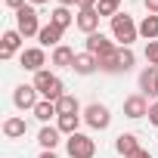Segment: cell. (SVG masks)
<instances>
[{
    "mask_svg": "<svg viewBox=\"0 0 158 158\" xmlns=\"http://www.w3.org/2000/svg\"><path fill=\"white\" fill-rule=\"evenodd\" d=\"M112 37L121 40V47H130V44L139 37V25L133 22L130 13H118V16H112Z\"/></svg>",
    "mask_w": 158,
    "mask_h": 158,
    "instance_id": "6da1fadb",
    "label": "cell"
},
{
    "mask_svg": "<svg viewBox=\"0 0 158 158\" xmlns=\"http://www.w3.org/2000/svg\"><path fill=\"white\" fill-rule=\"evenodd\" d=\"M34 87H37V93H40L44 99H50V102H59V99L65 96V84L59 81L56 74H50V71H37V74H34Z\"/></svg>",
    "mask_w": 158,
    "mask_h": 158,
    "instance_id": "7a4b0ae2",
    "label": "cell"
},
{
    "mask_svg": "<svg viewBox=\"0 0 158 158\" xmlns=\"http://www.w3.org/2000/svg\"><path fill=\"white\" fill-rule=\"evenodd\" d=\"M65 152H68V158H93L96 155V143L87 133H71L65 139Z\"/></svg>",
    "mask_w": 158,
    "mask_h": 158,
    "instance_id": "3957f363",
    "label": "cell"
},
{
    "mask_svg": "<svg viewBox=\"0 0 158 158\" xmlns=\"http://www.w3.org/2000/svg\"><path fill=\"white\" fill-rule=\"evenodd\" d=\"M16 28H19V34L22 37H37L40 34V22H37V10L28 3V6H22L19 13H16Z\"/></svg>",
    "mask_w": 158,
    "mask_h": 158,
    "instance_id": "277c9868",
    "label": "cell"
},
{
    "mask_svg": "<svg viewBox=\"0 0 158 158\" xmlns=\"http://www.w3.org/2000/svg\"><path fill=\"white\" fill-rule=\"evenodd\" d=\"M84 50H87V53H93L96 59H106V56H115L121 47H115V40H109L106 34H99V31H96V34H90V37L84 40Z\"/></svg>",
    "mask_w": 158,
    "mask_h": 158,
    "instance_id": "5b68a950",
    "label": "cell"
},
{
    "mask_svg": "<svg viewBox=\"0 0 158 158\" xmlns=\"http://www.w3.org/2000/svg\"><path fill=\"white\" fill-rule=\"evenodd\" d=\"M84 121H87L93 130H106V127L112 124V112H109V106H102V102H90V106L84 109Z\"/></svg>",
    "mask_w": 158,
    "mask_h": 158,
    "instance_id": "8992f818",
    "label": "cell"
},
{
    "mask_svg": "<svg viewBox=\"0 0 158 158\" xmlns=\"http://www.w3.org/2000/svg\"><path fill=\"white\" fill-rule=\"evenodd\" d=\"M19 62H22V68L25 71H44V65H47V53H44V47H28V50H22L19 53Z\"/></svg>",
    "mask_w": 158,
    "mask_h": 158,
    "instance_id": "52a82bcc",
    "label": "cell"
},
{
    "mask_svg": "<svg viewBox=\"0 0 158 158\" xmlns=\"http://www.w3.org/2000/svg\"><path fill=\"white\" fill-rule=\"evenodd\" d=\"M13 102H16V109H22V112H25V109L34 112V106L40 102V99H37V87H34V84H19V87L13 90Z\"/></svg>",
    "mask_w": 158,
    "mask_h": 158,
    "instance_id": "ba28073f",
    "label": "cell"
},
{
    "mask_svg": "<svg viewBox=\"0 0 158 158\" xmlns=\"http://www.w3.org/2000/svg\"><path fill=\"white\" fill-rule=\"evenodd\" d=\"M146 115H149V102H146L143 93H133V96L124 99V118L136 121V118H146Z\"/></svg>",
    "mask_w": 158,
    "mask_h": 158,
    "instance_id": "9c48e42d",
    "label": "cell"
},
{
    "mask_svg": "<svg viewBox=\"0 0 158 158\" xmlns=\"http://www.w3.org/2000/svg\"><path fill=\"white\" fill-rule=\"evenodd\" d=\"M139 93L143 96H158V68L155 65L139 71Z\"/></svg>",
    "mask_w": 158,
    "mask_h": 158,
    "instance_id": "30bf717a",
    "label": "cell"
},
{
    "mask_svg": "<svg viewBox=\"0 0 158 158\" xmlns=\"http://www.w3.org/2000/svg\"><path fill=\"white\" fill-rule=\"evenodd\" d=\"M99 19H102V16H99L96 10H81V13H77V19H74V25L90 37V34H96V31H99Z\"/></svg>",
    "mask_w": 158,
    "mask_h": 158,
    "instance_id": "8fae6325",
    "label": "cell"
},
{
    "mask_svg": "<svg viewBox=\"0 0 158 158\" xmlns=\"http://www.w3.org/2000/svg\"><path fill=\"white\" fill-rule=\"evenodd\" d=\"M19 50H22V34H19V28H10L3 34V44H0V59H13Z\"/></svg>",
    "mask_w": 158,
    "mask_h": 158,
    "instance_id": "7c38bea8",
    "label": "cell"
},
{
    "mask_svg": "<svg viewBox=\"0 0 158 158\" xmlns=\"http://www.w3.org/2000/svg\"><path fill=\"white\" fill-rule=\"evenodd\" d=\"M71 68H74V74H93V71H99V59L84 50V53L74 56V65H71Z\"/></svg>",
    "mask_w": 158,
    "mask_h": 158,
    "instance_id": "4fadbf2b",
    "label": "cell"
},
{
    "mask_svg": "<svg viewBox=\"0 0 158 158\" xmlns=\"http://www.w3.org/2000/svg\"><path fill=\"white\" fill-rule=\"evenodd\" d=\"M28 133V124H25V118H19V115H10L6 121H3V136L6 139H22Z\"/></svg>",
    "mask_w": 158,
    "mask_h": 158,
    "instance_id": "5bb4252c",
    "label": "cell"
},
{
    "mask_svg": "<svg viewBox=\"0 0 158 158\" xmlns=\"http://www.w3.org/2000/svg\"><path fill=\"white\" fill-rule=\"evenodd\" d=\"M74 50L71 47H65V44H59L56 50H53V56H50V65H56V68H71L74 65Z\"/></svg>",
    "mask_w": 158,
    "mask_h": 158,
    "instance_id": "9a60e30c",
    "label": "cell"
},
{
    "mask_svg": "<svg viewBox=\"0 0 158 158\" xmlns=\"http://www.w3.org/2000/svg\"><path fill=\"white\" fill-rule=\"evenodd\" d=\"M115 149H118L124 158H130V155H133L136 149H143V146H139V136H136V133H121V136L115 139Z\"/></svg>",
    "mask_w": 158,
    "mask_h": 158,
    "instance_id": "2e32d148",
    "label": "cell"
},
{
    "mask_svg": "<svg viewBox=\"0 0 158 158\" xmlns=\"http://www.w3.org/2000/svg\"><path fill=\"white\" fill-rule=\"evenodd\" d=\"M62 34H65L62 28H56V25H44L40 34H37V40H40V47H53V50H56L59 40H62Z\"/></svg>",
    "mask_w": 158,
    "mask_h": 158,
    "instance_id": "e0dca14e",
    "label": "cell"
},
{
    "mask_svg": "<svg viewBox=\"0 0 158 158\" xmlns=\"http://www.w3.org/2000/svg\"><path fill=\"white\" fill-rule=\"evenodd\" d=\"M59 136H62V130H59V127L44 124V127H40V133H37V143H40L44 149H50V152H53V149L59 146Z\"/></svg>",
    "mask_w": 158,
    "mask_h": 158,
    "instance_id": "ac0fdd59",
    "label": "cell"
},
{
    "mask_svg": "<svg viewBox=\"0 0 158 158\" xmlns=\"http://www.w3.org/2000/svg\"><path fill=\"white\" fill-rule=\"evenodd\" d=\"M74 19H77V16H71V10H68V6H56V10L50 13V25H56V28H62V31H65Z\"/></svg>",
    "mask_w": 158,
    "mask_h": 158,
    "instance_id": "d6986e66",
    "label": "cell"
},
{
    "mask_svg": "<svg viewBox=\"0 0 158 158\" xmlns=\"http://www.w3.org/2000/svg\"><path fill=\"white\" fill-rule=\"evenodd\" d=\"M34 118H37V121H44V124H50V118H59V112H56V102H50V99H40V102L34 106Z\"/></svg>",
    "mask_w": 158,
    "mask_h": 158,
    "instance_id": "ffe728a7",
    "label": "cell"
},
{
    "mask_svg": "<svg viewBox=\"0 0 158 158\" xmlns=\"http://www.w3.org/2000/svg\"><path fill=\"white\" fill-rule=\"evenodd\" d=\"M139 37H146V44H149V40H158V16H143V22H139Z\"/></svg>",
    "mask_w": 158,
    "mask_h": 158,
    "instance_id": "44dd1931",
    "label": "cell"
},
{
    "mask_svg": "<svg viewBox=\"0 0 158 158\" xmlns=\"http://www.w3.org/2000/svg\"><path fill=\"white\" fill-rule=\"evenodd\" d=\"M56 112H59V115H81V102H77V96L65 93V96L56 102Z\"/></svg>",
    "mask_w": 158,
    "mask_h": 158,
    "instance_id": "7402d4cb",
    "label": "cell"
},
{
    "mask_svg": "<svg viewBox=\"0 0 158 158\" xmlns=\"http://www.w3.org/2000/svg\"><path fill=\"white\" fill-rule=\"evenodd\" d=\"M81 118H84V115H59V118H56V127L71 136V133H77V127H81Z\"/></svg>",
    "mask_w": 158,
    "mask_h": 158,
    "instance_id": "603a6c76",
    "label": "cell"
},
{
    "mask_svg": "<svg viewBox=\"0 0 158 158\" xmlns=\"http://www.w3.org/2000/svg\"><path fill=\"white\" fill-rule=\"evenodd\" d=\"M118 53H121V50H118ZM118 53H115V56H106V59H99V71H106V74H121V71H124V65H121Z\"/></svg>",
    "mask_w": 158,
    "mask_h": 158,
    "instance_id": "cb8c5ba5",
    "label": "cell"
},
{
    "mask_svg": "<svg viewBox=\"0 0 158 158\" xmlns=\"http://www.w3.org/2000/svg\"><path fill=\"white\" fill-rule=\"evenodd\" d=\"M118 6H121V0H99V3H96V13L99 16H118Z\"/></svg>",
    "mask_w": 158,
    "mask_h": 158,
    "instance_id": "d4e9b609",
    "label": "cell"
},
{
    "mask_svg": "<svg viewBox=\"0 0 158 158\" xmlns=\"http://www.w3.org/2000/svg\"><path fill=\"white\" fill-rule=\"evenodd\" d=\"M118 59H121V65H124V71H130V68L136 65V56H133V50H130V47H121V53H118Z\"/></svg>",
    "mask_w": 158,
    "mask_h": 158,
    "instance_id": "484cf974",
    "label": "cell"
},
{
    "mask_svg": "<svg viewBox=\"0 0 158 158\" xmlns=\"http://www.w3.org/2000/svg\"><path fill=\"white\" fill-rule=\"evenodd\" d=\"M146 59H149V65L158 68V40H149L146 44Z\"/></svg>",
    "mask_w": 158,
    "mask_h": 158,
    "instance_id": "4316f807",
    "label": "cell"
},
{
    "mask_svg": "<svg viewBox=\"0 0 158 158\" xmlns=\"http://www.w3.org/2000/svg\"><path fill=\"white\" fill-rule=\"evenodd\" d=\"M146 118H149V124H155V127H158V102H152V106H149V115H146Z\"/></svg>",
    "mask_w": 158,
    "mask_h": 158,
    "instance_id": "83f0119b",
    "label": "cell"
},
{
    "mask_svg": "<svg viewBox=\"0 0 158 158\" xmlns=\"http://www.w3.org/2000/svg\"><path fill=\"white\" fill-rule=\"evenodd\" d=\"M143 6H146L149 16H158V0H143Z\"/></svg>",
    "mask_w": 158,
    "mask_h": 158,
    "instance_id": "f1b7e54d",
    "label": "cell"
},
{
    "mask_svg": "<svg viewBox=\"0 0 158 158\" xmlns=\"http://www.w3.org/2000/svg\"><path fill=\"white\" fill-rule=\"evenodd\" d=\"M99 0H77V10H96Z\"/></svg>",
    "mask_w": 158,
    "mask_h": 158,
    "instance_id": "f546056e",
    "label": "cell"
},
{
    "mask_svg": "<svg viewBox=\"0 0 158 158\" xmlns=\"http://www.w3.org/2000/svg\"><path fill=\"white\" fill-rule=\"evenodd\" d=\"M6 6H10V10H16V13H19V10H22V6H25V0H6Z\"/></svg>",
    "mask_w": 158,
    "mask_h": 158,
    "instance_id": "4dcf8cb0",
    "label": "cell"
},
{
    "mask_svg": "<svg viewBox=\"0 0 158 158\" xmlns=\"http://www.w3.org/2000/svg\"><path fill=\"white\" fill-rule=\"evenodd\" d=\"M130 158H152V152H149V149H136Z\"/></svg>",
    "mask_w": 158,
    "mask_h": 158,
    "instance_id": "1f68e13d",
    "label": "cell"
},
{
    "mask_svg": "<svg viewBox=\"0 0 158 158\" xmlns=\"http://www.w3.org/2000/svg\"><path fill=\"white\" fill-rule=\"evenodd\" d=\"M37 158H59V155H56V152H50V149H44V152H40Z\"/></svg>",
    "mask_w": 158,
    "mask_h": 158,
    "instance_id": "d6a6232c",
    "label": "cell"
},
{
    "mask_svg": "<svg viewBox=\"0 0 158 158\" xmlns=\"http://www.w3.org/2000/svg\"><path fill=\"white\" fill-rule=\"evenodd\" d=\"M59 6H77V0H59Z\"/></svg>",
    "mask_w": 158,
    "mask_h": 158,
    "instance_id": "836d02e7",
    "label": "cell"
},
{
    "mask_svg": "<svg viewBox=\"0 0 158 158\" xmlns=\"http://www.w3.org/2000/svg\"><path fill=\"white\" fill-rule=\"evenodd\" d=\"M31 6H44V3H50V0H28Z\"/></svg>",
    "mask_w": 158,
    "mask_h": 158,
    "instance_id": "e575fe53",
    "label": "cell"
}]
</instances>
